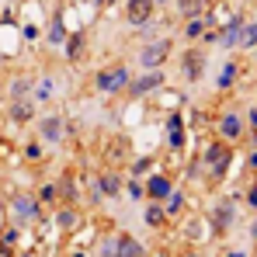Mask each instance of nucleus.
Instances as JSON below:
<instances>
[{
	"instance_id": "f257e3e1",
	"label": "nucleus",
	"mask_w": 257,
	"mask_h": 257,
	"mask_svg": "<svg viewBox=\"0 0 257 257\" xmlns=\"http://www.w3.org/2000/svg\"><path fill=\"white\" fill-rule=\"evenodd\" d=\"M94 87L104 90V94H118V90L128 87V70L125 66H108V70H101V73L94 77Z\"/></svg>"
},
{
	"instance_id": "f03ea898",
	"label": "nucleus",
	"mask_w": 257,
	"mask_h": 257,
	"mask_svg": "<svg viewBox=\"0 0 257 257\" xmlns=\"http://www.w3.org/2000/svg\"><path fill=\"white\" fill-rule=\"evenodd\" d=\"M167 59H171V42H167V39H157V42H150L143 52H139L143 70H160Z\"/></svg>"
},
{
	"instance_id": "7ed1b4c3",
	"label": "nucleus",
	"mask_w": 257,
	"mask_h": 257,
	"mask_svg": "<svg viewBox=\"0 0 257 257\" xmlns=\"http://www.w3.org/2000/svg\"><path fill=\"white\" fill-rule=\"evenodd\" d=\"M153 0H128L125 4V18H128V25H146L150 18H153Z\"/></svg>"
},
{
	"instance_id": "20e7f679",
	"label": "nucleus",
	"mask_w": 257,
	"mask_h": 257,
	"mask_svg": "<svg viewBox=\"0 0 257 257\" xmlns=\"http://www.w3.org/2000/svg\"><path fill=\"white\" fill-rule=\"evenodd\" d=\"M39 128H42V139H45V143H59V139H63V132H66V125H63V118H59V115H45L42 122H39Z\"/></svg>"
},
{
	"instance_id": "39448f33",
	"label": "nucleus",
	"mask_w": 257,
	"mask_h": 257,
	"mask_svg": "<svg viewBox=\"0 0 257 257\" xmlns=\"http://www.w3.org/2000/svg\"><path fill=\"white\" fill-rule=\"evenodd\" d=\"M108 257H143V247L132 236H115V247H108Z\"/></svg>"
},
{
	"instance_id": "423d86ee",
	"label": "nucleus",
	"mask_w": 257,
	"mask_h": 257,
	"mask_svg": "<svg viewBox=\"0 0 257 257\" xmlns=\"http://www.w3.org/2000/svg\"><path fill=\"white\" fill-rule=\"evenodd\" d=\"M240 28H243V18L236 14V18H229V25L222 28V35H219V45H226V49H233V45H240Z\"/></svg>"
},
{
	"instance_id": "0eeeda50",
	"label": "nucleus",
	"mask_w": 257,
	"mask_h": 257,
	"mask_svg": "<svg viewBox=\"0 0 257 257\" xmlns=\"http://www.w3.org/2000/svg\"><path fill=\"white\" fill-rule=\"evenodd\" d=\"M160 84H164L160 70H146L136 84H128V90H132V94H146V90H153V87H160Z\"/></svg>"
},
{
	"instance_id": "6e6552de",
	"label": "nucleus",
	"mask_w": 257,
	"mask_h": 257,
	"mask_svg": "<svg viewBox=\"0 0 257 257\" xmlns=\"http://www.w3.org/2000/svg\"><path fill=\"white\" fill-rule=\"evenodd\" d=\"M205 157H209V164H212V171H215V174H222V171H226V164H229V150H226L222 143L209 146V153H205Z\"/></svg>"
},
{
	"instance_id": "1a4fd4ad",
	"label": "nucleus",
	"mask_w": 257,
	"mask_h": 257,
	"mask_svg": "<svg viewBox=\"0 0 257 257\" xmlns=\"http://www.w3.org/2000/svg\"><path fill=\"white\" fill-rule=\"evenodd\" d=\"M202 70H205V56L202 52H188L184 56V77L195 80V77H202Z\"/></svg>"
},
{
	"instance_id": "9d476101",
	"label": "nucleus",
	"mask_w": 257,
	"mask_h": 257,
	"mask_svg": "<svg viewBox=\"0 0 257 257\" xmlns=\"http://www.w3.org/2000/svg\"><path fill=\"white\" fill-rule=\"evenodd\" d=\"M11 115H14V122H28L32 118V97H18L14 108H11Z\"/></svg>"
},
{
	"instance_id": "9b49d317",
	"label": "nucleus",
	"mask_w": 257,
	"mask_h": 257,
	"mask_svg": "<svg viewBox=\"0 0 257 257\" xmlns=\"http://www.w3.org/2000/svg\"><path fill=\"white\" fill-rule=\"evenodd\" d=\"M146 191H150L153 198H167V195H171V181H167V177H150Z\"/></svg>"
},
{
	"instance_id": "f8f14e48",
	"label": "nucleus",
	"mask_w": 257,
	"mask_h": 257,
	"mask_svg": "<svg viewBox=\"0 0 257 257\" xmlns=\"http://www.w3.org/2000/svg\"><path fill=\"white\" fill-rule=\"evenodd\" d=\"M240 118H236V115H222V122H219V132H222V136H226V139H236V136H240Z\"/></svg>"
},
{
	"instance_id": "ddd939ff",
	"label": "nucleus",
	"mask_w": 257,
	"mask_h": 257,
	"mask_svg": "<svg viewBox=\"0 0 257 257\" xmlns=\"http://www.w3.org/2000/svg\"><path fill=\"white\" fill-rule=\"evenodd\" d=\"M205 7V0H177V14L181 18H198Z\"/></svg>"
},
{
	"instance_id": "4468645a",
	"label": "nucleus",
	"mask_w": 257,
	"mask_h": 257,
	"mask_svg": "<svg viewBox=\"0 0 257 257\" xmlns=\"http://www.w3.org/2000/svg\"><path fill=\"white\" fill-rule=\"evenodd\" d=\"M240 45H243V49H254L257 45V21H247V25L240 28Z\"/></svg>"
},
{
	"instance_id": "2eb2a0df",
	"label": "nucleus",
	"mask_w": 257,
	"mask_h": 257,
	"mask_svg": "<svg viewBox=\"0 0 257 257\" xmlns=\"http://www.w3.org/2000/svg\"><path fill=\"white\" fill-rule=\"evenodd\" d=\"M49 42L63 45L66 42V28H63V18H52V28H49Z\"/></svg>"
},
{
	"instance_id": "dca6fc26",
	"label": "nucleus",
	"mask_w": 257,
	"mask_h": 257,
	"mask_svg": "<svg viewBox=\"0 0 257 257\" xmlns=\"http://www.w3.org/2000/svg\"><path fill=\"white\" fill-rule=\"evenodd\" d=\"M202 35H205V21H202V18H188L184 39H202Z\"/></svg>"
},
{
	"instance_id": "f3484780",
	"label": "nucleus",
	"mask_w": 257,
	"mask_h": 257,
	"mask_svg": "<svg viewBox=\"0 0 257 257\" xmlns=\"http://www.w3.org/2000/svg\"><path fill=\"white\" fill-rule=\"evenodd\" d=\"M14 212H18V219H28V215H35V202H28V198H14Z\"/></svg>"
},
{
	"instance_id": "a211bd4d",
	"label": "nucleus",
	"mask_w": 257,
	"mask_h": 257,
	"mask_svg": "<svg viewBox=\"0 0 257 257\" xmlns=\"http://www.w3.org/2000/svg\"><path fill=\"white\" fill-rule=\"evenodd\" d=\"M229 222H233V205H219V209H215V226L226 229Z\"/></svg>"
},
{
	"instance_id": "6ab92c4d",
	"label": "nucleus",
	"mask_w": 257,
	"mask_h": 257,
	"mask_svg": "<svg viewBox=\"0 0 257 257\" xmlns=\"http://www.w3.org/2000/svg\"><path fill=\"white\" fill-rule=\"evenodd\" d=\"M52 94H56V84H52V80L45 77L42 84H39V90H35V101H49Z\"/></svg>"
},
{
	"instance_id": "aec40b11",
	"label": "nucleus",
	"mask_w": 257,
	"mask_h": 257,
	"mask_svg": "<svg viewBox=\"0 0 257 257\" xmlns=\"http://www.w3.org/2000/svg\"><path fill=\"white\" fill-rule=\"evenodd\" d=\"M80 49H84V35L77 32V35L70 39V45H66V56H70V59H80Z\"/></svg>"
},
{
	"instance_id": "412c9836",
	"label": "nucleus",
	"mask_w": 257,
	"mask_h": 257,
	"mask_svg": "<svg viewBox=\"0 0 257 257\" xmlns=\"http://www.w3.org/2000/svg\"><path fill=\"white\" fill-rule=\"evenodd\" d=\"M101 191L104 195H118V177H101Z\"/></svg>"
},
{
	"instance_id": "4be33fe9",
	"label": "nucleus",
	"mask_w": 257,
	"mask_h": 257,
	"mask_svg": "<svg viewBox=\"0 0 257 257\" xmlns=\"http://www.w3.org/2000/svg\"><path fill=\"white\" fill-rule=\"evenodd\" d=\"M146 222H150V226H160V222H164V209H157V205L146 209Z\"/></svg>"
},
{
	"instance_id": "5701e85b",
	"label": "nucleus",
	"mask_w": 257,
	"mask_h": 257,
	"mask_svg": "<svg viewBox=\"0 0 257 257\" xmlns=\"http://www.w3.org/2000/svg\"><path fill=\"white\" fill-rule=\"evenodd\" d=\"M11 94H14V97H28V80H14Z\"/></svg>"
},
{
	"instance_id": "b1692460",
	"label": "nucleus",
	"mask_w": 257,
	"mask_h": 257,
	"mask_svg": "<svg viewBox=\"0 0 257 257\" xmlns=\"http://www.w3.org/2000/svg\"><path fill=\"white\" fill-rule=\"evenodd\" d=\"M233 73H236V70H233V66H226V70L219 73V87H229V84H233Z\"/></svg>"
},
{
	"instance_id": "393cba45",
	"label": "nucleus",
	"mask_w": 257,
	"mask_h": 257,
	"mask_svg": "<svg viewBox=\"0 0 257 257\" xmlns=\"http://www.w3.org/2000/svg\"><path fill=\"white\" fill-rule=\"evenodd\" d=\"M177 209H181V195L171 191V195H167V212H177Z\"/></svg>"
},
{
	"instance_id": "a878e982",
	"label": "nucleus",
	"mask_w": 257,
	"mask_h": 257,
	"mask_svg": "<svg viewBox=\"0 0 257 257\" xmlns=\"http://www.w3.org/2000/svg\"><path fill=\"white\" fill-rule=\"evenodd\" d=\"M87 4H97V7H104V4H111V0H87Z\"/></svg>"
},
{
	"instance_id": "bb28decb",
	"label": "nucleus",
	"mask_w": 257,
	"mask_h": 257,
	"mask_svg": "<svg viewBox=\"0 0 257 257\" xmlns=\"http://www.w3.org/2000/svg\"><path fill=\"white\" fill-rule=\"evenodd\" d=\"M153 4H167V0H153Z\"/></svg>"
}]
</instances>
